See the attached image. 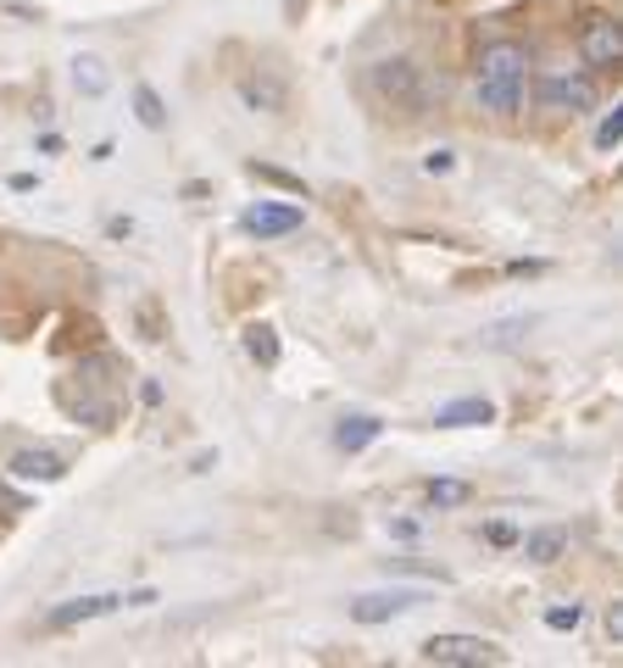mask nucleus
<instances>
[{"instance_id":"nucleus-20","label":"nucleus","mask_w":623,"mask_h":668,"mask_svg":"<svg viewBox=\"0 0 623 668\" xmlns=\"http://www.w3.org/2000/svg\"><path fill=\"white\" fill-rule=\"evenodd\" d=\"M246 173H251V178H267V184H284V189H290V196H301V189H307L301 178H290V173H278V168H267V162H251Z\"/></svg>"},{"instance_id":"nucleus-9","label":"nucleus","mask_w":623,"mask_h":668,"mask_svg":"<svg viewBox=\"0 0 623 668\" xmlns=\"http://www.w3.org/2000/svg\"><path fill=\"white\" fill-rule=\"evenodd\" d=\"M478 78H529V51L518 39H490L478 51Z\"/></svg>"},{"instance_id":"nucleus-17","label":"nucleus","mask_w":623,"mask_h":668,"mask_svg":"<svg viewBox=\"0 0 623 668\" xmlns=\"http://www.w3.org/2000/svg\"><path fill=\"white\" fill-rule=\"evenodd\" d=\"M468 496H473V491H468L462 480H428V485H423V502H428V507H462Z\"/></svg>"},{"instance_id":"nucleus-23","label":"nucleus","mask_w":623,"mask_h":668,"mask_svg":"<svg viewBox=\"0 0 623 668\" xmlns=\"http://www.w3.org/2000/svg\"><path fill=\"white\" fill-rule=\"evenodd\" d=\"M284 17H290V23H301V17H307V0H284Z\"/></svg>"},{"instance_id":"nucleus-11","label":"nucleus","mask_w":623,"mask_h":668,"mask_svg":"<svg viewBox=\"0 0 623 668\" xmlns=\"http://www.w3.org/2000/svg\"><path fill=\"white\" fill-rule=\"evenodd\" d=\"M435 423L440 429H478V423H496V407L485 396H462V401H446L435 412Z\"/></svg>"},{"instance_id":"nucleus-3","label":"nucleus","mask_w":623,"mask_h":668,"mask_svg":"<svg viewBox=\"0 0 623 668\" xmlns=\"http://www.w3.org/2000/svg\"><path fill=\"white\" fill-rule=\"evenodd\" d=\"M580 62L590 73H612L623 62V28H618L612 12H590L585 17V28H580Z\"/></svg>"},{"instance_id":"nucleus-14","label":"nucleus","mask_w":623,"mask_h":668,"mask_svg":"<svg viewBox=\"0 0 623 668\" xmlns=\"http://www.w3.org/2000/svg\"><path fill=\"white\" fill-rule=\"evenodd\" d=\"M568 552V530H557V523H551V530H529V535H523V557H529V562H557Z\"/></svg>"},{"instance_id":"nucleus-7","label":"nucleus","mask_w":623,"mask_h":668,"mask_svg":"<svg viewBox=\"0 0 623 668\" xmlns=\"http://www.w3.org/2000/svg\"><path fill=\"white\" fill-rule=\"evenodd\" d=\"M7 468H12V480H23V485H57L62 473H67V457L51 451V446H28V451H17Z\"/></svg>"},{"instance_id":"nucleus-18","label":"nucleus","mask_w":623,"mask_h":668,"mask_svg":"<svg viewBox=\"0 0 623 668\" xmlns=\"http://www.w3.org/2000/svg\"><path fill=\"white\" fill-rule=\"evenodd\" d=\"M623 139V107L618 112H601V128H596V151H618Z\"/></svg>"},{"instance_id":"nucleus-4","label":"nucleus","mask_w":623,"mask_h":668,"mask_svg":"<svg viewBox=\"0 0 623 668\" xmlns=\"http://www.w3.org/2000/svg\"><path fill=\"white\" fill-rule=\"evenodd\" d=\"M540 101L546 107H557V112H596V101H601V89H596V73L585 67V73H546L540 78Z\"/></svg>"},{"instance_id":"nucleus-8","label":"nucleus","mask_w":623,"mask_h":668,"mask_svg":"<svg viewBox=\"0 0 623 668\" xmlns=\"http://www.w3.org/2000/svg\"><path fill=\"white\" fill-rule=\"evenodd\" d=\"M473 95H478V107H485V112H496V117H518V112H523V101H529V78H478V84H473Z\"/></svg>"},{"instance_id":"nucleus-2","label":"nucleus","mask_w":623,"mask_h":668,"mask_svg":"<svg viewBox=\"0 0 623 668\" xmlns=\"http://www.w3.org/2000/svg\"><path fill=\"white\" fill-rule=\"evenodd\" d=\"M423 663H440V668H496V663H507V652L496 646V641H485V635H435V641H423V652H418Z\"/></svg>"},{"instance_id":"nucleus-16","label":"nucleus","mask_w":623,"mask_h":668,"mask_svg":"<svg viewBox=\"0 0 623 668\" xmlns=\"http://www.w3.org/2000/svg\"><path fill=\"white\" fill-rule=\"evenodd\" d=\"M246 351H251L257 368H273V362H278V334H273L267 323H251V329H246Z\"/></svg>"},{"instance_id":"nucleus-21","label":"nucleus","mask_w":623,"mask_h":668,"mask_svg":"<svg viewBox=\"0 0 623 668\" xmlns=\"http://www.w3.org/2000/svg\"><path fill=\"white\" fill-rule=\"evenodd\" d=\"M485 541H490V546H518V530H512V523H490Z\"/></svg>"},{"instance_id":"nucleus-22","label":"nucleus","mask_w":623,"mask_h":668,"mask_svg":"<svg viewBox=\"0 0 623 668\" xmlns=\"http://www.w3.org/2000/svg\"><path fill=\"white\" fill-rule=\"evenodd\" d=\"M423 168H428V173H451V168H457V157H451V151H428V162H423Z\"/></svg>"},{"instance_id":"nucleus-12","label":"nucleus","mask_w":623,"mask_h":668,"mask_svg":"<svg viewBox=\"0 0 623 668\" xmlns=\"http://www.w3.org/2000/svg\"><path fill=\"white\" fill-rule=\"evenodd\" d=\"M378 435H385V423H378L373 412H357V418H340V423H334V446H340V451H362V446H373Z\"/></svg>"},{"instance_id":"nucleus-13","label":"nucleus","mask_w":623,"mask_h":668,"mask_svg":"<svg viewBox=\"0 0 623 668\" xmlns=\"http://www.w3.org/2000/svg\"><path fill=\"white\" fill-rule=\"evenodd\" d=\"M73 89L84 95V101H101V95L112 89V73L101 57H73Z\"/></svg>"},{"instance_id":"nucleus-1","label":"nucleus","mask_w":623,"mask_h":668,"mask_svg":"<svg viewBox=\"0 0 623 668\" xmlns=\"http://www.w3.org/2000/svg\"><path fill=\"white\" fill-rule=\"evenodd\" d=\"M373 95L385 107H396L401 117H423L428 101H435V89H428L423 67L407 62V57H390V62H373Z\"/></svg>"},{"instance_id":"nucleus-19","label":"nucleus","mask_w":623,"mask_h":668,"mask_svg":"<svg viewBox=\"0 0 623 668\" xmlns=\"http://www.w3.org/2000/svg\"><path fill=\"white\" fill-rule=\"evenodd\" d=\"M546 624H551L557 635H568V630H580V624H585V607H580V602H573V607L562 602V607H551V613H546Z\"/></svg>"},{"instance_id":"nucleus-15","label":"nucleus","mask_w":623,"mask_h":668,"mask_svg":"<svg viewBox=\"0 0 623 668\" xmlns=\"http://www.w3.org/2000/svg\"><path fill=\"white\" fill-rule=\"evenodd\" d=\"M134 117L146 123L151 134H162V128H167V101H162V95H157V89H151L146 78L134 84Z\"/></svg>"},{"instance_id":"nucleus-10","label":"nucleus","mask_w":623,"mask_h":668,"mask_svg":"<svg viewBox=\"0 0 623 668\" xmlns=\"http://www.w3.org/2000/svg\"><path fill=\"white\" fill-rule=\"evenodd\" d=\"M128 596H73V602H62V607H51L45 613V630H73V624H89V618H107V613H117Z\"/></svg>"},{"instance_id":"nucleus-5","label":"nucleus","mask_w":623,"mask_h":668,"mask_svg":"<svg viewBox=\"0 0 623 668\" xmlns=\"http://www.w3.org/2000/svg\"><path fill=\"white\" fill-rule=\"evenodd\" d=\"M307 223V212L296 201H257L239 212V228L251 234V240H278V234H296Z\"/></svg>"},{"instance_id":"nucleus-6","label":"nucleus","mask_w":623,"mask_h":668,"mask_svg":"<svg viewBox=\"0 0 623 668\" xmlns=\"http://www.w3.org/2000/svg\"><path fill=\"white\" fill-rule=\"evenodd\" d=\"M423 607V591H373V596H357L351 602V618L357 624H390V618Z\"/></svg>"}]
</instances>
